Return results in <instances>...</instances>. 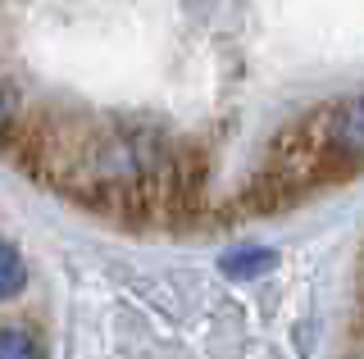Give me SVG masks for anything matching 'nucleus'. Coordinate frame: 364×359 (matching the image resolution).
<instances>
[{"instance_id": "1", "label": "nucleus", "mask_w": 364, "mask_h": 359, "mask_svg": "<svg viewBox=\"0 0 364 359\" xmlns=\"http://www.w3.org/2000/svg\"><path fill=\"white\" fill-rule=\"evenodd\" d=\"M328 145H333L337 160L364 164V96L333 109V118H328Z\"/></svg>"}, {"instance_id": "2", "label": "nucleus", "mask_w": 364, "mask_h": 359, "mask_svg": "<svg viewBox=\"0 0 364 359\" xmlns=\"http://www.w3.org/2000/svg\"><path fill=\"white\" fill-rule=\"evenodd\" d=\"M273 264H278V255H273L269 245H242V250L223 255V273L237 277V282H246V277H264Z\"/></svg>"}, {"instance_id": "3", "label": "nucleus", "mask_w": 364, "mask_h": 359, "mask_svg": "<svg viewBox=\"0 0 364 359\" xmlns=\"http://www.w3.org/2000/svg\"><path fill=\"white\" fill-rule=\"evenodd\" d=\"M23 287H28V264H23L14 241L0 237V300H14Z\"/></svg>"}, {"instance_id": "4", "label": "nucleus", "mask_w": 364, "mask_h": 359, "mask_svg": "<svg viewBox=\"0 0 364 359\" xmlns=\"http://www.w3.org/2000/svg\"><path fill=\"white\" fill-rule=\"evenodd\" d=\"M0 359H41V341L23 323H5L0 328Z\"/></svg>"}, {"instance_id": "5", "label": "nucleus", "mask_w": 364, "mask_h": 359, "mask_svg": "<svg viewBox=\"0 0 364 359\" xmlns=\"http://www.w3.org/2000/svg\"><path fill=\"white\" fill-rule=\"evenodd\" d=\"M0 123H5V96H0Z\"/></svg>"}]
</instances>
